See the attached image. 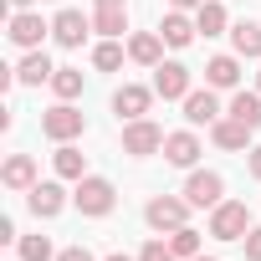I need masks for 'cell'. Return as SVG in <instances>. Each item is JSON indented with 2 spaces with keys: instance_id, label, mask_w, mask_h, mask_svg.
Here are the masks:
<instances>
[{
  "instance_id": "6da1fadb",
  "label": "cell",
  "mask_w": 261,
  "mask_h": 261,
  "mask_svg": "<svg viewBox=\"0 0 261 261\" xmlns=\"http://www.w3.org/2000/svg\"><path fill=\"white\" fill-rule=\"evenodd\" d=\"M72 205H77L87 220H102V215H113L118 190H113V179H102V174H82L77 190H72Z\"/></svg>"
},
{
  "instance_id": "7a4b0ae2",
  "label": "cell",
  "mask_w": 261,
  "mask_h": 261,
  "mask_svg": "<svg viewBox=\"0 0 261 261\" xmlns=\"http://www.w3.org/2000/svg\"><path fill=\"white\" fill-rule=\"evenodd\" d=\"M190 200L185 195H154L149 205H144V220H149V230H159V236H169V230H179V225H190Z\"/></svg>"
},
{
  "instance_id": "3957f363",
  "label": "cell",
  "mask_w": 261,
  "mask_h": 261,
  "mask_svg": "<svg viewBox=\"0 0 261 261\" xmlns=\"http://www.w3.org/2000/svg\"><path fill=\"white\" fill-rule=\"evenodd\" d=\"M215 241H246V230H251V210H246V200H220L215 210H210V225H205Z\"/></svg>"
},
{
  "instance_id": "277c9868",
  "label": "cell",
  "mask_w": 261,
  "mask_h": 261,
  "mask_svg": "<svg viewBox=\"0 0 261 261\" xmlns=\"http://www.w3.org/2000/svg\"><path fill=\"white\" fill-rule=\"evenodd\" d=\"M41 134H46L51 144H72V139H82V134H87V118H82V108L57 102V108H46V113H41Z\"/></svg>"
},
{
  "instance_id": "5b68a950",
  "label": "cell",
  "mask_w": 261,
  "mask_h": 261,
  "mask_svg": "<svg viewBox=\"0 0 261 261\" xmlns=\"http://www.w3.org/2000/svg\"><path fill=\"white\" fill-rule=\"evenodd\" d=\"M164 139H169V134H164L154 118H134V123H123V154H128V159H149V154H159Z\"/></svg>"
},
{
  "instance_id": "8992f818",
  "label": "cell",
  "mask_w": 261,
  "mask_h": 261,
  "mask_svg": "<svg viewBox=\"0 0 261 261\" xmlns=\"http://www.w3.org/2000/svg\"><path fill=\"white\" fill-rule=\"evenodd\" d=\"M154 92H159L164 102H185V97L195 92V72H190L185 62H159V67H154Z\"/></svg>"
},
{
  "instance_id": "52a82bcc",
  "label": "cell",
  "mask_w": 261,
  "mask_h": 261,
  "mask_svg": "<svg viewBox=\"0 0 261 261\" xmlns=\"http://www.w3.org/2000/svg\"><path fill=\"white\" fill-rule=\"evenodd\" d=\"M46 31H51V21H41L36 11H11V26H6L11 46H21V51H41Z\"/></svg>"
},
{
  "instance_id": "ba28073f",
  "label": "cell",
  "mask_w": 261,
  "mask_h": 261,
  "mask_svg": "<svg viewBox=\"0 0 261 261\" xmlns=\"http://www.w3.org/2000/svg\"><path fill=\"white\" fill-rule=\"evenodd\" d=\"M185 200H190L195 210H215V205L225 200V179H220L215 169H190V179H185Z\"/></svg>"
},
{
  "instance_id": "9c48e42d",
  "label": "cell",
  "mask_w": 261,
  "mask_h": 261,
  "mask_svg": "<svg viewBox=\"0 0 261 261\" xmlns=\"http://www.w3.org/2000/svg\"><path fill=\"white\" fill-rule=\"evenodd\" d=\"M26 205H31L36 220H57V215L67 210V190H62V179H36V185L26 190Z\"/></svg>"
},
{
  "instance_id": "30bf717a",
  "label": "cell",
  "mask_w": 261,
  "mask_h": 261,
  "mask_svg": "<svg viewBox=\"0 0 261 261\" xmlns=\"http://www.w3.org/2000/svg\"><path fill=\"white\" fill-rule=\"evenodd\" d=\"M154 87H144V82H123L118 92H113V113L123 118V123H134V118H149V108H154Z\"/></svg>"
},
{
  "instance_id": "8fae6325",
  "label": "cell",
  "mask_w": 261,
  "mask_h": 261,
  "mask_svg": "<svg viewBox=\"0 0 261 261\" xmlns=\"http://www.w3.org/2000/svg\"><path fill=\"white\" fill-rule=\"evenodd\" d=\"M87 31H92V16H82V11H72V6L51 16V41L67 46V51H77V46L87 41Z\"/></svg>"
},
{
  "instance_id": "7c38bea8",
  "label": "cell",
  "mask_w": 261,
  "mask_h": 261,
  "mask_svg": "<svg viewBox=\"0 0 261 261\" xmlns=\"http://www.w3.org/2000/svg\"><path fill=\"white\" fill-rule=\"evenodd\" d=\"M215 118H225L220 92H215V87H195V92L185 97V123H190V128H210Z\"/></svg>"
},
{
  "instance_id": "4fadbf2b",
  "label": "cell",
  "mask_w": 261,
  "mask_h": 261,
  "mask_svg": "<svg viewBox=\"0 0 261 261\" xmlns=\"http://www.w3.org/2000/svg\"><path fill=\"white\" fill-rule=\"evenodd\" d=\"M251 134H256V128H246L241 118H215L210 123V139H215V149H225V154H251Z\"/></svg>"
},
{
  "instance_id": "5bb4252c",
  "label": "cell",
  "mask_w": 261,
  "mask_h": 261,
  "mask_svg": "<svg viewBox=\"0 0 261 261\" xmlns=\"http://www.w3.org/2000/svg\"><path fill=\"white\" fill-rule=\"evenodd\" d=\"M205 87H215V92H236V87H241V57H236V51L210 57V62H205Z\"/></svg>"
},
{
  "instance_id": "9a60e30c",
  "label": "cell",
  "mask_w": 261,
  "mask_h": 261,
  "mask_svg": "<svg viewBox=\"0 0 261 261\" xmlns=\"http://www.w3.org/2000/svg\"><path fill=\"white\" fill-rule=\"evenodd\" d=\"M164 159L174 169H195L200 164V139H195V128H179V134L164 139Z\"/></svg>"
},
{
  "instance_id": "2e32d148",
  "label": "cell",
  "mask_w": 261,
  "mask_h": 261,
  "mask_svg": "<svg viewBox=\"0 0 261 261\" xmlns=\"http://www.w3.org/2000/svg\"><path fill=\"white\" fill-rule=\"evenodd\" d=\"M159 36H164V46H174V51H179V46H190V41L200 36V26H195V16H190V11H169V16L159 21Z\"/></svg>"
},
{
  "instance_id": "e0dca14e",
  "label": "cell",
  "mask_w": 261,
  "mask_h": 261,
  "mask_svg": "<svg viewBox=\"0 0 261 261\" xmlns=\"http://www.w3.org/2000/svg\"><path fill=\"white\" fill-rule=\"evenodd\" d=\"M128 62H139V67H159V62H164V36H159V31H139V36H128Z\"/></svg>"
},
{
  "instance_id": "ac0fdd59",
  "label": "cell",
  "mask_w": 261,
  "mask_h": 261,
  "mask_svg": "<svg viewBox=\"0 0 261 261\" xmlns=\"http://www.w3.org/2000/svg\"><path fill=\"white\" fill-rule=\"evenodd\" d=\"M0 185L26 195V190L36 185V159H31V154H11V159H6V169H0Z\"/></svg>"
},
{
  "instance_id": "d6986e66",
  "label": "cell",
  "mask_w": 261,
  "mask_h": 261,
  "mask_svg": "<svg viewBox=\"0 0 261 261\" xmlns=\"http://www.w3.org/2000/svg\"><path fill=\"white\" fill-rule=\"evenodd\" d=\"M51 57L46 51H26L21 62H16V77H21V87H41V82H51Z\"/></svg>"
},
{
  "instance_id": "ffe728a7",
  "label": "cell",
  "mask_w": 261,
  "mask_h": 261,
  "mask_svg": "<svg viewBox=\"0 0 261 261\" xmlns=\"http://www.w3.org/2000/svg\"><path fill=\"white\" fill-rule=\"evenodd\" d=\"M225 113H230V118H241L246 128H261V92H256V87H251V92H246V87H236V92H230V102H225Z\"/></svg>"
},
{
  "instance_id": "44dd1931",
  "label": "cell",
  "mask_w": 261,
  "mask_h": 261,
  "mask_svg": "<svg viewBox=\"0 0 261 261\" xmlns=\"http://www.w3.org/2000/svg\"><path fill=\"white\" fill-rule=\"evenodd\" d=\"M195 26H200V36L210 41V36H225V31H230V16H225L220 0H205V6L195 11Z\"/></svg>"
},
{
  "instance_id": "7402d4cb",
  "label": "cell",
  "mask_w": 261,
  "mask_h": 261,
  "mask_svg": "<svg viewBox=\"0 0 261 261\" xmlns=\"http://www.w3.org/2000/svg\"><path fill=\"white\" fill-rule=\"evenodd\" d=\"M92 31L118 41V36L128 31V6H97V11H92Z\"/></svg>"
},
{
  "instance_id": "603a6c76",
  "label": "cell",
  "mask_w": 261,
  "mask_h": 261,
  "mask_svg": "<svg viewBox=\"0 0 261 261\" xmlns=\"http://www.w3.org/2000/svg\"><path fill=\"white\" fill-rule=\"evenodd\" d=\"M51 164H57V179H72V185L87 174V154H82V149H72V144H57Z\"/></svg>"
},
{
  "instance_id": "cb8c5ba5",
  "label": "cell",
  "mask_w": 261,
  "mask_h": 261,
  "mask_svg": "<svg viewBox=\"0 0 261 261\" xmlns=\"http://www.w3.org/2000/svg\"><path fill=\"white\" fill-rule=\"evenodd\" d=\"M230 46H236V57L261 62V26H256V21H236V26H230Z\"/></svg>"
},
{
  "instance_id": "d4e9b609",
  "label": "cell",
  "mask_w": 261,
  "mask_h": 261,
  "mask_svg": "<svg viewBox=\"0 0 261 261\" xmlns=\"http://www.w3.org/2000/svg\"><path fill=\"white\" fill-rule=\"evenodd\" d=\"M164 241H169V251H174L179 261H195V256H200V230H195V225H179V230H169Z\"/></svg>"
},
{
  "instance_id": "484cf974",
  "label": "cell",
  "mask_w": 261,
  "mask_h": 261,
  "mask_svg": "<svg viewBox=\"0 0 261 261\" xmlns=\"http://www.w3.org/2000/svg\"><path fill=\"white\" fill-rule=\"evenodd\" d=\"M51 92H57V102H72V97L82 92V72H77V67H57V72H51Z\"/></svg>"
},
{
  "instance_id": "4316f807",
  "label": "cell",
  "mask_w": 261,
  "mask_h": 261,
  "mask_svg": "<svg viewBox=\"0 0 261 261\" xmlns=\"http://www.w3.org/2000/svg\"><path fill=\"white\" fill-rule=\"evenodd\" d=\"M123 57H128V51H123V46H118L113 36L92 46V67H97V72H118V67H123Z\"/></svg>"
},
{
  "instance_id": "83f0119b",
  "label": "cell",
  "mask_w": 261,
  "mask_h": 261,
  "mask_svg": "<svg viewBox=\"0 0 261 261\" xmlns=\"http://www.w3.org/2000/svg\"><path fill=\"white\" fill-rule=\"evenodd\" d=\"M16 246H21V261H57V251H51L46 236H21Z\"/></svg>"
},
{
  "instance_id": "f1b7e54d",
  "label": "cell",
  "mask_w": 261,
  "mask_h": 261,
  "mask_svg": "<svg viewBox=\"0 0 261 261\" xmlns=\"http://www.w3.org/2000/svg\"><path fill=\"white\" fill-rule=\"evenodd\" d=\"M139 261H179V256L169 251V241H159V236H154V241H144V251H139Z\"/></svg>"
},
{
  "instance_id": "f546056e",
  "label": "cell",
  "mask_w": 261,
  "mask_h": 261,
  "mask_svg": "<svg viewBox=\"0 0 261 261\" xmlns=\"http://www.w3.org/2000/svg\"><path fill=\"white\" fill-rule=\"evenodd\" d=\"M241 246H246V261H261V225H251Z\"/></svg>"
},
{
  "instance_id": "4dcf8cb0",
  "label": "cell",
  "mask_w": 261,
  "mask_h": 261,
  "mask_svg": "<svg viewBox=\"0 0 261 261\" xmlns=\"http://www.w3.org/2000/svg\"><path fill=\"white\" fill-rule=\"evenodd\" d=\"M57 261H97L87 246H67V251H57Z\"/></svg>"
},
{
  "instance_id": "1f68e13d",
  "label": "cell",
  "mask_w": 261,
  "mask_h": 261,
  "mask_svg": "<svg viewBox=\"0 0 261 261\" xmlns=\"http://www.w3.org/2000/svg\"><path fill=\"white\" fill-rule=\"evenodd\" d=\"M246 169H251V179H261V144H251V154H246Z\"/></svg>"
},
{
  "instance_id": "d6a6232c",
  "label": "cell",
  "mask_w": 261,
  "mask_h": 261,
  "mask_svg": "<svg viewBox=\"0 0 261 261\" xmlns=\"http://www.w3.org/2000/svg\"><path fill=\"white\" fill-rule=\"evenodd\" d=\"M205 0H169V11H200Z\"/></svg>"
},
{
  "instance_id": "836d02e7",
  "label": "cell",
  "mask_w": 261,
  "mask_h": 261,
  "mask_svg": "<svg viewBox=\"0 0 261 261\" xmlns=\"http://www.w3.org/2000/svg\"><path fill=\"white\" fill-rule=\"evenodd\" d=\"M102 261H139V256H123V251H113V256H102Z\"/></svg>"
},
{
  "instance_id": "e575fe53",
  "label": "cell",
  "mask_w": 261,
  "mask_h": 261,
  "mask_svg": "<svg viewBox=\"0 0 261 261\" xmlns=\"http://www.w3.org/2000/svg\"><path fill=\"white\" fill-rule=\"evenodd\" d=\"M92 6H128V0H92Z\"/></svg>"
},
{
  "instance_id": "d590c367",
  "label": "cell",
  "mask_w": 261,
  "mask_h": 261,
  "mask_svg": "<svg viewBox=\"0 0 261 261\" xmlns=\"http://www.w3.org/2000/svg\"><path fill=\"white\" fill-rule=\"evenodd\" d=\"M11 6H16V11H31V0H11Z\"/></svg>"
},
{
  "instance_id": "8d00e7d4",
  "label": "cell",
  "mask_w": 261,
  "mask_h": 261,
  "mask_svg": "<svg viewBox=\"0 0 261 261\" xmlns=\"http://www.w3.org/2000/svg\"><path fill=\"white\" fill-rule=\"evenodd\" d=\"M195 261H220V256H205V251H200V256H195Z\"/></svg>"
},
{
  "instance_id": "74e56055",
  "label": "cell",
  "mask_w": 261,
  "mask_h": 261,
  "mask_svg": "<svg viewBox=\"0 0 261 261\" xmlns=\"http://www.w3.org/2000/svg\"><path fill=\"white\" fill-rule=\"evenodd\" d=\"M256 92H261V72H256Z\"/></svg>"
}]
</instances>
